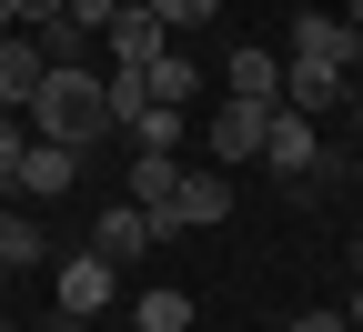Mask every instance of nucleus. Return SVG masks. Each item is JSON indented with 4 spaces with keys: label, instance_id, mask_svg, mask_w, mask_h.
<instances>
[{
    "label": "nucleus",
    "instance_id": "obj_1",
    "mask_svg": "<svg viewBox=\"0 0 363 332\" xmlns=\"http://www.w3.org/2000/svg\"><path fill=\"white\" fill-rule=\"evenodd\" d=\"M30 141H71V151H91V141L111 131V91H101V61H81V71H51L30 91Z\"/></svg>",
    "mask_w": 363,
    "mask_h": 332
},
{
    "label": "nucleus",
    "instance_id": "obj_2",
    "mask_svg": "<svg viewBox=\"0 0 363 332\" xmlns=\"http://www.w3.org/2000/svg\"><path fill=\"white\" fill-rule=\"evenodd\" d=\"M222 222H233V192H222V171H192V161H182L172 202L152 212V242H182V231H222Z\"/></svg>",
    "mask_w": 363,
    "mask_h": 332
},
{
    "label": "nucleus",
    "instance_id": "obj_3",
    "mask_svg": "<svg viewBox=\"0 0 363 332\" xmlns=\"http://www.w3.org/2000/svg\"><path fill=\"white\" fill-rule=\"evenodd\" d=\"M71 181H81V151H71V141H30V151L11 161V181H0V192H11L21 212H40V202H61Z\"/></svg>",
    "mask_w": 363,
    "mask_h": 332
},
{
    "label": "nucleus",
    "instance_id": "obj_4",
    "mask_svg": "<svg viewBox=\"0 0 363 332\" xmlns=\"http://www.w3.org/2000/svg\"><path fill=\"white\" fill-rule=\"evenodd\" d=\"M172 51V30L142 11V0H121V11L101 21V71H142V61H162Z\"/></svg>",
    "mask_w": 363,
    "mask_h": 332
},
{
    "label": "nucleus",
    "instance_id": "obj_5",
    "mask_svg": "<svg viewBox=\"0 0 363 332\" xmlns=\"http://www.w3.org/2000/svg\"><path fill=\"white\" fill-rule=\"evenodd\" d=\"M283 61H323V71H363V30L343 21V11H303L293 21V51Z\"/></svg>",
    "mask_w": 363,
    "mask_h": 332
},
{
    "label": "nucleus",
    "instance_id": "obj_6",
    "mask_svg": "<svg viewBox=\"0 0 363 332\" xmlns=\"http://www.w3.org/2000/svg\"><path fill=\"white\" fill-rule=\"evenodd\" d=\"M51 292H61V322H101V312H111V292H121V272H111L101 252H71Z\"/></svg>",
    "mask_w": 363,
    "mask_h": 332
},
{
    "label": "nucleus",
    "instance_id": "obj_7",
    "mask_svg": "<svg viewBox=\"0 0 363 332\" xmlns=\"http://www.w3.org/2000/svg\"><path fill=\"white\" fill-rule=\"evenodd\" d=\"M262 161L283 171V181H313V171H323V141H313V121L272 101V121H262Z\"/></svg>",
    "mask_w": 363,
    "mask_h": 332
},
{
    "label": "nucleus",
    "instance_id": "obj_8",
    "mask_svg": "<svg viewBox=\"0 0 363 332\" xmlns=\"http://www.w3.org/2000/svg\"><path fill=\"white\" fill-rule=\"evenodd\" d=\"M343 101H353V71H323V61H283V111L323 121V111H343Z\"/></svg>",
    "mask_w": 363,
    "mask_h": 332
},
{
    "label": "nucleus",
    "instance_id": "obj_9",
    "mask_svg": "<svg viewBox=\"0 0 363 332\" xmlns=\"http://www.w3.org/2000/svg\"><path fill=\"white\" fill-rule=\"evenodd\" d=\"M262 121H272V101H233V91H222V111H212V161H262Z\"/></svg>",
    "mask_w": 363,
    "mask_h": 332
},
{
    "label": "nucleus",
    "instance_id": "obj_10",
    "mask_svg": "<svg viewBox=\"0 0 363 332\" xmlns=\"http://www.w3.org/2000/svg\"><path fill=\"white\" fill-rule=\"evenodd\" d=\"M51 81V61H40L30 30H0V111H30V91Z\"/></svg>",
    "mask_w": 363,
    "mask_h": 332
},
{
    "label": "nucleus",
    "instance_id": "obj_11",
    "mask_svg": "<svg viewBox=\"0 0 363 332\" xmlns=\"http://www.w3.org/2000/svg\"><path fill=\"white\" fill-rule=\"evenodd\" d=\"M91 252H101L111 272H121V262H142V252H152V212H142V202L101 212V222H91Z\"/></svg>",
    "mask_w": 363,
    "mask_h": 332
},
{
    "label": "nucleus",
    "instance_id": "obj_12",
    "mask_svg": "<svg viewBox=\"0 0 363 332\" xmlns=\"http://www.w3.org/2000/svg\"><path fill=\"white\" fill-rule=\"evenodd\" d=\"M222 91H233V101H283V61H272V51H252V40H242V51L222 61Z\"/></svg>",
    "mask_w": 363,
    "mask_h": 332
},
{
    "label": "nucleus",
    "instance_id": "obj_13",
    "mask_svg": "<svg viewBox=\"0 0 363 332\" xmlns=\"http://www.w3.org/2000/svg\"><path fill=\"white\" fill-rule=\"evenodd\" d=\"M142 91H152V101H172V111H192V91H202L192 51H162V61H142Z\"/></svg>",
    "mask_w": 363,
    "mask_h": 332
},
{
    "label": "nucleus",
    "instance_id": "obj_14",
    "mask_svg": "<svg viewBox=\"0 0 363 332\" xmlns=\"http://www.w3.org/2000/svg\"><path fill=\"white\" fill-rule=\"evenodd\" d=\"M121 131H131V151H182V131H192V121H182L172 101H142V111H131Z\"/></svg>",
    "mask_w": 363,
    "mask_h": 332
},
{
    "label": "nucleus",
    "instance_id": "obj_15",
    "mask_svg": "<svg viewBox=\"0 0 363 332\" xmlns=\"http://www.w3.org/2000/svg\"><path fill=\"white\" fill-rule=\"evenodd\" d=\"M172 181H182V161H172V151H142V161H131V202L162 212V202H172Z\"/></svg>",
    "mask_w": 363,
    "mask_h": 332
},
{
    "label": "nucleus",
    "instance_id": "obj_16",
    "mask_svg": "<svg viewBox=\"0 0 363 332\" xmlns=\"http://www.w3.org/2000/svg\"><path fill=\"white\" fill-rule=\"evenodd\" d=\"M131 322H142V332H192V292H172V282H152Z\"/></svg>",
    "mask_w": 363,
    "mask_h": 332
},
{
    "label": "nucleus",
    "instance_id": "obj_17",
    "mask_svg": "<svg viewBox=\"0 0 363 332\" xmlns=\"http://www.w3.org/2000/svg\"><path fill=\"white\" fill-rule=\"evenodd\" d=\"M0 262H11V272L51 262V242H40V222H30V212H11V222H0Z\"/></svg>",
    "mask_w": 363,
    "mask_h": 332
},
{
    "label": "nucleus",
    "instance_id": "obj_18",
    "mask_svg": "<svg viewBox=\"0 0 363 332\" xmlns=\"http://www.w3.org/2000/svg\"><path fill=\"white\" fill-rule=\"evenodd\" d=\"M142 11H152V21H162V30L182 40V30H202V21L222 11V0H142Z\"/></svg>",
    "mask_w": 363,
    "mask_h": 332
},
{
    "label": "nucleus",
    "instance_id": "obj_19",
    "mask_svg": "<svg viewBox=\"0 0 363 332\" xmlns=\"http://www.w3.org/2000/svg\"><path fill=\"white\" fill-rule=\"evenodd\" d=\"M21 151H30V121H21V111H0V181H11V161H21Z\"/></svg>",
    "mask_w": 363,
    "mask_h": 332
},
{
    "label": "nucleus",
    "instance_id": "obj_20",
    "mask_svg": "<svg viewBox=\"0 0 363 332\" xmlns=\"http://www.w3.org/2000/svg\"><path fill=\"white\" fill-rule=\"evenodd\" d=\"M61 11H71V21H81V30H101V21H111V11H121V0H61Z\"/></svg>",
    "mask_w": 363,
    "mask_h": 332
},
{
    "label": "nucleus",
    "instance_id": "obj_21",
    "mask_svg": "<svg viewBox=\"0 0 363 332\" xmlns=\"http://www.w3.org/2000/svg\"><path fill=\"white\" fill-rule=\"evenodd\" d=\"M11 21H21V30H40V21H61V0H11Z\"/></svg>",
    "mask_w": 363,
    "mask_h": 332
},
{
    "label": "nucleus",
    "instance_id": "obj_22",
    "mask_svg": "<svg viewBox=\"0 0 363 332\" xmlns=\"http://www.w3.org/2000/svg\"><path fill=\"white\" fill-rule=\"evenodd\" d=\"M293 332H353V322H343V312H303Z\"/></svg>",
    "mask_w": 363,
    "mask_h": 332
},
{
    "label": "nucleus",
    "instance_id": "obj_23",
    "mask_svg": "<svg viewBox=\"0 0 363 332\" xmlns=\"http://www.w3.org/2000/svg\"><path fill=\"white\" fill-rule=\"evenodd\" d=\"M353 141H363V91H353Z\"/></svg>",
    "mask_w": 363,
    "mask_h": 332
},
{
    "label": "nucleus",
    "instance_id": "obj_24",
    "mask_svg": "<svg viewBox=\"0 0 363 332\" xmlns=\"http://www.w3.org/2000/svg\"><path fill=\"white\" fill-rule=\"evenodd\" d=\"M0 30H21V21H11V0H0Z\"/></svg>",
    "mask_w": 363,
    "mask_h": 332
},
{
    "label": "nucleus",
    "instance_id": "obj_25",
    "mask_svg": "<svg viewBox=\"0 0 363 332\" xmlns=\"http://www.w3.org/2000/svg\"><path fill=\"white\" fill-rule=\"evenodd\" d=\"M0 292H11V262H0Z\"/></svg>",
    "mask_w": 363,
    "mask_h": 332
},
{
    "label": "nucleus",
    "instance_id": "obj_26",
    "mask_svg": "<svg viewBox=\"0 0 363 332\" xmlns=\"http://www.w3.org/2000/svg\"><path fill=\"white\" fill-rule=\"evenodd\" d=\"M0 222H11V192H0Z\"/></svg>",
    "mask_w": 363,
    "mask_h": 332
},
{
    "label": "nucleus",
    "instance_id": "obj_27",
    "mask_svg": "<svg viewBox=\"0 0 363 332\" xmlns=\"http://www.w3.org/2000/svg\"><path fill=\"white\" fill-rule=\"evenodd\" d=\"M353 272H363V242H353Z\"/></svg>",
    "mask_w": 363,
    "mask_h": 332
},
{
    "label": "nucleus",
    "instance_id": "obj_28",
    "mask_svg": "<svg viewBox=\"0 0 363 332\" xmlns=\"http://www.w3.org/2000/svg\"><path fill=\"white\" fill-rule=\"evenodd\" d=\"M0 332H21V322H0Z\"/></svg>",
    "mask_w": 363,
    "mask_h": 332
}]
</instances>
